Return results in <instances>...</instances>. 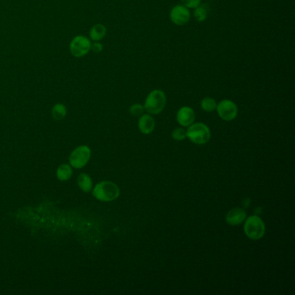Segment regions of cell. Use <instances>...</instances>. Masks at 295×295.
I'll return each instance as SVG.
<instances>
[{"mask_svg": "<svg viewBox=\"0 0 295 295\" xmlns=\"http://www.w3.org/2000/svg\"><path fill=\"white\" fill-rule=\"evenodd\" d=\"M172 136L175 141H183L186 138V131L182 127H178L172 131Z\"/></svg>", "mask_w": 295, "mask_h": 295, "instance_id": "obj_18", "label": "cell"}, {"mask_svg": "<svg viewBox=\"0 0 295 295\" xmlns=\"http://www.w3.org/2000/svg\"><path fill=\"white\" fill-rule=\"evenodd\" d=\"M183 5L188 9H195L200 5L202 0H180Z\"/></svg>", "mask_w": 295, "mask_h": 295, "instance_id": "obj_20", "label": "cell"}, {"mask_svg": "<svg viewBox=\"0 0 295 295\" xmlns=\"http://www.w3.org/2000/svg\"><path fill=\"white\" fill-rule=\"evenodd\" d=\"M211 136L210 128L204 123H192L186 131V137L194 144H206Z\"/></svg>", "mask_w": 295, "mask_h": 295, "instance_id": "obj_3", "label": "cell"}, {"mask_svg": "<svg viewBox=\"0 0 295 295\" xmlns=\"http://www.w3.org/2000/svg\"><path fill=\"white\" fill-rule=\"evenodd\" d=\"M177 120L183 127H189L195 120V112L190 107H183L177 113Z\"/></svg>", "mask_w": 295, "mask_h": 295, "instance_id": "obj_9", "label": "cell"}, {"mask_svg": "<svg viewBox=\"0 0 295 295\" xmlns=\"http://www.w3.org/2000/svg\"><path fill=\"white\" fill-rule=\"evenodd\" d=\"M95 198L102 202L115 200L120 196V188L112 182L104 181L99 183L93 190Z\"/></svg>", "mask_w": 295, "mask_h": 295, "instance_id": "obj_2", "label": "cell"}, {"mask_svg": "<svg viewBox=\"0 0 295 295\" xmlns=\"http://www.w3.org/2000/svg\"><path fill=\"white\" fill-rule=\"evenodd\" d=\"M67 113L66 107L63 104H56L52 109L53 118L56 120H62Z\"/></svg>", "mask_w": 295, "mask_h": 295, "instance_id": "obj_17", "label": "cell"}, {"mask_svg": "<svg viewBox=\"0 0 295 295\" xmlns=\"http://www.w3.org/2000/svg\"><path fill=\"white\" fill-rule=\"evenodd\" d=\"M72 176V170L68 165H62L57 169V178L62 181L70 180Z\"/></svg>", "mask_w": 295, "mask_h": 295, "instance_id": "obj_15", "label": "cell"}, {"mask_svg": "<svg viewBox=\"0 0 295 295\" xmlns=\"http://www.w3.org/2000/svg\"><path fill=\"white\" fill-rule=\"evenodd\" d=\"M217 112L222 120L230 121L235 120L238 114V108L230 100H222L217 106Z\"/></svg>", "mask_w": 295, "mask_h": 295, "instance_id": "obj_5", "label": "cell"}, {"mask_svg": "<svg viewBox=\"0 0 295 295\" xmlns=\"http://www.w3.org/2000/svg\"><path fill=\"white\" fill-rule=\"evenodd\" d=\"M78 184L81 188V190L85 191V192H88L90 191L92 189V180L90 179L89 176L87 174L82 173L81 175L79 176L78 178Z\"/></svg>", "mask_w": 295, "mask_h": 295, "instance_id": "obj_14", "label": "cell"}, {"mask_svg": "<svg viewBox=\"0 0 295 295\" xmlns=\"http://www.w3.org/2000/svg\"><path fill=\"white\" fill-rule=\"evenodd\" d=\"M218 103L211 97H205L201 102V108L205 112H211L217 109Z\"/></svg>", "mask_w": 295, "mask_h": 295, "instance_id": "obj_16", "label": "cell"}, {"mask_svg": "<svg viewBox=\"0 0 295 295\" xmlns=\"http://www.w3.org/2000/svg\"><path fill=\"white\" fill-rule=\"evenodd\" d=\"M244 232L250 239H260L265 234L263 221L257 216H251L247 218L244 224Z\"/></svg>", "mask_w": 295, "mask_h": 295, "instance_id": "obj_4", "label": "cell"}, {"mask_svg": "<svg viewBox=\"0 0 295 295\" xmlns=\"http://www.w3.org/2000/svg\"><path fill=\"white\" fill-rule=\"evenodd\" d=\"M91 49L95 53L102 52V49H103V45L101 42H93V43H91Z\"/></svg>", "mask_w": 295, "mask_h": 295, "instance_id": "obj_21", "label": "cell"}, {"mask_svg": "<svg viewBox=\"0 0 295 295\" xmlns=\"http://www.w3.org/2000/svg\"><path fill=\"white\" fill-rule=\"evenodd\" d=\"M193 16L197 22L205 21L209 16V8L205 4H200L193 9Z\"/></svg>", "mask_w": 295, "mask_h": 295, "instance_id": "obj_13", "label": "cell"}, {"mask_svg": "<svg viewBox=\"0 0 295 295\" xmlns=\"http://www.w3.org/2000/svg\"><path fill=\"white\" fill-rule=\"evenodd\" d=\"M71 52L75 57H81L88 54L91 49V42L83 36L75 37L71 42Z\"/></svg>", "mask_w": 295, "mask_h": 295, "instance_id": "obj_6", "label": "cell"}, {"mask_svg": "<svg viewBox=\"0 0 295 295\" xmlns=\"http://www.w3.org/2000/svg\"><path fill=\"white\" fill-rule=\"evenodd\" d=\"M166 105V95L160 89H154L149 93L145 102V110L150 114H158Z\"/></svg>", "mask_w": 295, "mask_h": 295, "instance_id": "obj_1", "label": "cell"}, {"mask_svg": "<svg viewBox=\"0 0 295 295\" xmlns=\"http://www.w3.org/2000/svg\"><path fill=\"white\" fill-rule=\"evenodd\" d=\"M155 120L150 113L142 114L139 120V128L141 133L144 134H151L155 128Z\"/></svg>", "mask_w": 295, "mask_h": 295, "instance_id": "obj_11", "label": "cell"}, {"mask_svg": "<svg viewBox=\"0 0 295 295\" xmlns=\"http://www.w3.org/2000/svg\"><path fill=\"white\" fill-rule=\"evenodd\" d=\"M91 155L90 149L86 146H81L74 149L70 157L71 165L74 168H81L88 163Z\"/></svg>", "mask_w": 295, "mask_h": 295, "instance_id": "obj_8", "label": "cell"}, {"mask_svg": "<svg viewBox=\"0 0 295 295\" xmlns=\"http://www.w3.org/2000/svg\"><path fill=\"white\" fill-rule=\"evenodd\" d=\"M247 214L242 208H234L228 211L226 216V221L228 224L239 225L246 219Z\"/></svg>", "mask_w": 295, "mask_h": 295, "instance_id": "obj_10", "label": "cell"}, {"mask_svg": "<svg viewBox=\"0 0 295 295\" xmlns=\"http://www.w3.org/2000/svg\"><path fill=\"white\" fill-rule=\"evenodd\" d=\"M144 106L139 104V103H136V104L131 106L130 109H129V112H130L131 114L133 116H135V117L142 115L144 113Z\"/></svg>", "mask_w": 295, "mask_h": 295, "instance_id": "obj_19", "label": "cell"}, {"mask_svg": "<svg viewBox=\"0 0 295 295\" xmlns=\"http://www.w3.org/2000/svg\"><path fill=\"white\" fill-rule=\"evenodd\" d=\"M191 14L190 9L183 4H177L173 6L170 12V19L174 25L183 26L190 22Z\"/></svg>", "mask_w": 295, "mask_h": 295, "instance_id": "obj_7", "label": "cell"}, {"mask_svg": "<svg viewBox=\"0 0 295 295\" xmlns=\"http://www.w3.org/2000/svg\"><path fill=\"white\" fill-rule=\"evenodd\" d=\"M106 34H107V28L102 24L94 25L89 32L90 38L95 42H99L104 38Z\"/></svg>", "mask_w": 295, "mask_h": 295, "instance_id": "obj_12", "label": "cell"}]
</instances>
